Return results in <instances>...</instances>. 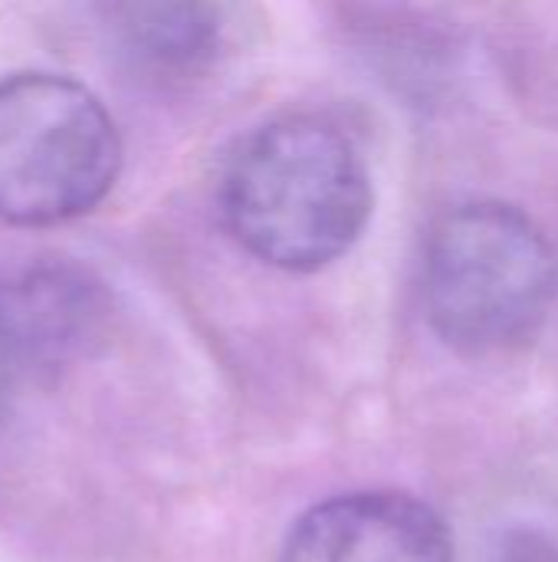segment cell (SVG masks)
Segmentation results:
<instances>
[{
    "instance_id": "2",
    "label": "cell",
    "mask_w": 558,
    "mask_h": 562,
    "mask_svg": "<svg viewBox=\"0 0 558 562\" xmlns=\"http://www.w3.org/2000/svg\"><path fill=\"white\" fill-rule=\"evenodd\" d=\"M556 280L546 234L503 201L447 211L424 244L428 323L464 356H497L529 342L549 316Z\"/></svg>"
},
{
    "instance_id": "4",
    "label": "cell",
    "mask_w": 558,
    "mask_h": 562,
    "mask_svg": "<svg viewBox=\"0 0 558 562\" xmlns=\"http://www.w3.org/2000/svg\"><path fill=\"white\" fill-rule=\"evenodd\" d=\"M112 326V293L62 254L0 257V359L20 372H62L92 356Z\"/></svg>"
},
{
    "instance_id": "5",
    "label": "cell",
    "mask_w": 558,
    "mask_h": 562,
    "mask_svg": "<svg viewBox=\"0 0 558 562\" xmlns=\"http://www.w3.org/2000/svg\"><path fill=\"white\" fill-rule=\"evenodd\" d=\"M276 562H454V533L411 494L358 491L299 514Z\"/></svg>"
},
{
    "instance_id": "6",
    "label": "cell",
    "mask_w": 558,
    "mask_h": 562,
    "mask_svg": "<svg viewBox=\"0 0 558 562\" xmlns=\"http://www.w3.org/2000/svg\"><path fill=\"white\" fill-rule=\"evenodd\" d=\"M95 20L112 53L155 82L197 76L220 46L214 0H95Z\"/></svg>"
},
{
    "instance_id": "1",
    "label": "cell",
    "mask_w": 558,
    "mask_h": 562,
    "mask_svg": "<svg viewBox=\"0 0 558 562\" xmlns=\"http://www.w3.org/2000/svg\"><path fill=\"white\" fill-rule=\"evenodd\" d=\"M372 201L358 145L312 112L253 128L220 178L230 237L286 273H316L345 257L372 217Z\"/></svg>"
},
{
    "instance_id": "8",
    "label": "cell",
    "mask_w": 558,
    "mask_h": 562,
    "mask_svg": "<svg viewBox=\"0 0 558 562\" xmlns=\"http://www.w3.org/2000/svg\"><path fill=\"white\" fill-rule=\"evenodd\" d=\"M10 375H13V369L0 359V422L7 415V402H10Z\"/></svg>"
},
{
    "instance_id": "7",
    "label": "cell",
    "mask_w": 558,
    "mask_h": 562,
    "mask_svg": "<svg viewBox=\"0 0 558 562\" xmlns=\"http://www.w3.org/2000/svg\"><path fill=\"white\" fill-rule=\"evenodd\" d=\"M506 562H558V550L539 547V543H520V547L510 550Z\"/></svg>"
},
{
    "instance_id": "3",
    "label": "cell",
    "mask_w": 558,
    "mask_h": 562,
    "mask_svg": "<svg viewBox=\"0 0 558 562\" xmlns=\"http://www.w3.org/2000/svg\"><path fill=\"white\" fill-rule=\"evenodd\" d=\"M122 171V138L82 82L56 72L0 79V221L56 227L95 211Z\"/></svg>"
}]
</instances>
